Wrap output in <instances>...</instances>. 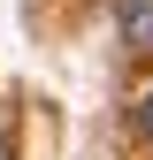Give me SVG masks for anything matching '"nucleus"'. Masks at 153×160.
I'll return each instance as SVG.
<instances>
[{
	"mask_svg": "<svg viewBox=\"0 0 153 160\" xmlns=\"http://www.w3.org/2000/svg\"><path fill=\"white\" fill-rule=\"evenodd\" d=\"M138 130H145V137H153V84H145V92H138Z\"/></svg>",
	"mask_w": 153,
	"mask_h": 160,
	"instance_id": "obj_2",
	"label": "nucleus"
},
{
	"mask_svg": "<svg viewBox=\"0 0 153 160\" xmlns=\"http://www.w3.org/2000/svg\"><path fill=\"white\" fill-rule=\"evenodd\" d=\"M115 31L123 53H153V0H115Z\"/></svg>",
	"mask_w": 153,
	"mask_h": 160,
	"instance_id": "obj_1",
	"label": "nucleus"
}]
</instances>
